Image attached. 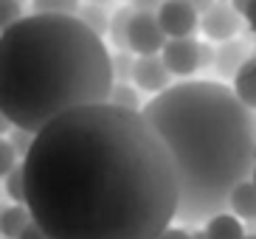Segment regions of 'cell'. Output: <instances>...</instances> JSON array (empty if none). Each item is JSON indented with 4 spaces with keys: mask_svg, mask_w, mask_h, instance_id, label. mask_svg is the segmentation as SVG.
<instances>
[{
    "mask_svg": "<svg viewBox=\"0 0 256 239\" xmlns=\"http://www.w3.org/2000/svg\"><path fill=\"white\" fill-rule=\"evenodd\" d=\"M26 206L48 239H158L178 220V169L141 110L76 107L34 132Z\"/></svg>",
    "mask_w": 256,
    "mask_h": 239,
    "instance_id": "6da1fadb",
    "label": "cell"
},
{
    "mask_svg": "<svg viewBox=\"0 0 256 239\" xmlns=\"http://www.w3.org/2000/svg\"><path fill=\"white\" fill-rule=\"evenodd\" d=\"M178 169V222L197 225L228 211V194L250 180L256 164V112L220 82H180L141 107Z\"/></svg>",
    "mask_w": 256,
    "mask_h": 239,
    "instance_id": "7a4b0ae2",
    "label": "cell"
},
{
    "mask_svg": "<svg viewBox=\"0 0 256 239\" xmlns=\"http://www.w3.org/2000/svg\"><path fill=\"white\" fill-rule=\"evenodd\" d=\"M116 79L104 40L74 14H28L0 34V112L40 132L76 107L104 104Z\"/></svg>",
    "mask_w": 256,
    "mask_h": 239,
    "instance_id": "3957f363",
    "label": "cell"
},
{
    "mask_svg": "<svg viewBox=\"0 0 256 239\" xmlns=\"http://www.w3.org/2000/svg\"><path fill=\"white\" fill-rule=\"evenodd\" d=\"M166 34L158 22V14L152 12H136L127 28V48L138 56H150V54H160L166 45Z\"/></svg>",
    "mask_w": 256,
    "mask_h": 239,
    "instance_id": "277c9868",
    "label": "cell"
},
{
    "mask_svg": "<svg viewBox=\"0 0 256 239\" xmlns=\"http://www.w3.org/2000/svg\"><path fill=\"white\" fill-rule=\"evenodd\" d=\"M242 20H245V17H242L228 0H214L203 14H200V28H203V34L208 40H214V42H226V40L236 37Z\"/></svg>",
    "mask_w": 256,
    "mask_h": 239,
    "instance_id": "5b68a950",
    "label": "cell"
},
{
    "mask_svg": "<svg viewBox=\"0 0 256 239\" xmlns=\"http://www.w3.org/2000/svg\"><path fill=\"white\" fill-rule=\"evenodd\" d=\"M160 60L172 76H192L200 70V42L192 37H172L166 40Z\"/></svg>",
    "mask_w": 256,
    "mask_h": 239,
    "instance_id": "8992f818",
    "label": "cell"
},
{
    "mask_svg": "<svg viewBox=\"0 0 256 239\" xmlns=\"http://www.w3.org/2000/svg\"><path fill=\"white\" fill-rule=\"evenodd\" d=\"M155 14H158L160 28H164V34L169 40L172 37H192L197 31V26H200V17H197L200 12L192 8L186 0H166Z\"/></svg>",
    "mask_w": 256,
    "mask_h": 239,
    "instance_id": "52a82bcc",
    "label": "cell"
},
{
    "mask_svg": "<svg viewBox=\"0 0 256 239\" xmlns=\"http://www.w3.org/2000/svg\"><path fill=\"white\" fill-rule=\"evenodd\" d=\"M132 82H136L138 90L158 96L166 88H172V74H169V68L164 65V60H160L158 54H150V56H138L136 60Z\"/></svg>",
    "mask_w": 256,
    "mask_h": 239,
    "instance_id": "ba28073f",
    "label": "cell"
},
{
    "mask_svg": "<svg viewBox=\"0 0 256 239\" xmlns=\"http://www.w3.org/2000/svg\"><path fill=\"white\" fill-rule=\"evenodd\" d=\"M250 56V48L248 42H242V40H226V42H220V48L214 51V68H217V74L228 82H234V76L242 70V65L248 62Z\"/></svg>",
    "mask_w": 256,
    "mask_h": 239,
    "instance_id": "9c48e42d",
    "label": "cell"
},
{
    "mask_svg": "<svg viewBox=\"0 0 256 239\" xmlns=\"http://www.w3.org/2000/svg\"><path fill=\"white\" fill-rule=\"evenodd\" d=\"M228 211H231L234 217L256 222V183L254 180H242V183H236L231 188V194H228Z\"/></svg>",
    "mask_w": 256,
    "mask_h": 239,
    "instance_id": "30bf717a",
    "label": "cell"
},
{
    "mask_svg": "<svg viewBox=\"0 0 256 239\" xmlns=\"http://www.w3.org/2000/svg\"><path fill=\"white\" fill-rule=\"evenodd\" d=\"M203 231L208 234V239H245L248 236L245 228H242V220L234 217L231 211H220V214L208 217Z\"/></svg>",
    "mask_w": 256,
    "mask_h": 239,
    "instance_id": "8fae6325",
    "label": "cell"
},
{
    "mask_svg": "<svg viewBox=\"0 0 256 239\" xmlns=\"http://www.w3.org/2000/svg\"><path fill=\"white\" fill-rule=\"evenodd\" d=\"M231 90L236 93V98H240L248 110L256 112V54H250L248 62L242 65V70L234 76V88Z\"/></svg>",
    "mask_w": 256,
    "mask_h": 239,
    "instance_id": "7c38bea8",
    "label": "cell"
},
{
    "mask_svg": "<svg viewBox=\"0 0 256 239\" xmlns=\"http://www.w3.org/2000/svg\"><path fill=\"white\" fill-rule=\"evenodd\" d=\"M31 222H34V220H31L28 206L14 202V206L3 208V217H0V234H3L6 239H20V234H23Z\"/></svg>",
    "mask_w": 256,
    "mask_h": 239,
    "instance_id": "4fadbf2b",
    "label": "cell"
},
{
    "mask_svg": "<svg viewBox=\"0 0 256 239\" xmlns=\"http://www.w3.org/2000/svg\"><path fill=\"white\" fill-rule=\"evenodd\" d=\"M132 14H136L132 6H121L110 14V28H107V34H110V42H113L116 51H130L127 48V28H130Z\"/></svg>",
    "mask_w": 256,
    "mask_h": 239,
    "instance_id": "5bb4252c",
    "label": "cell"
},
{
    "mask_svg": "<svg viewBox=\"0 0 256 239\" xmlns=\"http://www.w3.org/2000/svg\"><path fill=\"white\" fill-rule=\"evenodd\" d=\"M76 17H79V20L93 31V34H98V37H104L107 28H110V14H107V8L104 6H96V3H84V6H79Z\"/></svg>",
    "mask_w": 256,
    "mask_h": 239,
    "instance_id": "9a60e30c",
    "label": "cell"
},
{
    "mask_svg": "<svg viewBox=\"0 0 256 239\" xmlns=\"http://www.w3.org/2000/svg\"><path fill=\"white\" fill-rule=\"evenodd\" d=\"M110 104L116 107H127V110H141V98H138V90L130 88V82H116L113 90H110Z\"/></svg>",
    "mask_w": 256,
    "mask_h": 239,
    "instance_id": "2e32d148",
    "label": "cell"
},
{
    "mask_svg": "<svg viewBox=\"0 0 256 239\" xmlns=\"http://www.w3.org/2000/svg\"><path fill=\"white\" fill-rule=\"evenodd\" d=\"M34 14H74L79 12V0H31Z\"/></svg>",
    "mask_w": 256,
    "mask_h": 239,
    "instance_id": "e0dca14e",
    "label": "cell"
},
{
    "mask_svg": "<svg viewBox=\"0 0 256 239\" xmlns=\"http://www.w3.org/2000/svg\"><path fill=\"white\" fill-rule=\"evenodd\" d=\"M3 186H6V194L12 197V200L26 206V172H23V164H17L14 169L3 178Z\"/></svg>",
    "mask_w": 256,
    "mask_h": 239,
    "instance_id": "ac0fdd59",
    "label": "cell"
},
{
    "mask_svg": "<svg viewBox=\"0 0 256 239\" xmlns=\"http://www.w3.org/2000/svg\"><path fill=\"white\" fill-rule=\"evenodd\" d=\"M130 54H132V51H116L113 56H110V62H113V79H116V82H130V79H132L136 60H132Z\"/></svg>",
    "mask_w": 256,
    "mask_h": 239,
    "instance_id": "d6986e66",
    "label": "cell"
},
{
    "mask_svg": "<svg viewBox=\"0 0 256 239\" xmlns=\"http://www.w3.org/2000/svg\"><path fill=\"white\" fill-rule=\"evenodd\" d=\"M17 20H23V3L20 0H0V34L8 31Z\"/></svg>",
    "mask_w": 256,
    "mask_h": 239,
    "instance_id": "ffe728a7",
    "label": "cell"
},
{
    "mask_svg": "<svg viewBox=\"0 0 256 239\" xmlns=\"http://www.w3.org/2000/svg\"><path fill=\"white\" fill-rule=\"evenodd\" d=\"M8 144L14 146L17 155H28L31 144H34V132H28V130H20V127H12L8 130Z\"/></svg>",
    "mask_w": 256,
    "mask_h": 239,
    "instance_id": "44dd1931",
    "label": "cell"
},
{
    "mask_svg": "<svg viewBox=\"0 0 256 239\" xmlns=\"http://www.w3.org/2000/svg\"><path fill=\"white\" fill-rule=\"evenodd\" d=\"M17 166V152L8 144V138H0V178H6L12 169Z\"/></svg>",
    "mask_w": 256,
    "mask_h": 239,
    "instance_id": "7402d4cb",
    "label": "cell"
},
{
    "mask_svg": "<svg viewBox=\"0 0 256 239\" xmlns=\"http://www.w3.org/2000/svg\"><path fill=\"white\" fill-rule=\"evenodd\" d=\"M164 3L166 0H130V6L136 8V12H152V14H155Z\"/></svg>",
    "mask_w": 256,
    "mask_h": 239,
    "instance_id": "603a6c76",
    "label": "cell"
},
{
    "mask_svg": "<svg viewBox=\"0 0 256 239\" xmlns=\"http://www.w3.org/2000/svg\"><path fill=\"white\" fill-rule=\"evenodd\" d=\"M158 239H192V234H188L186 228H174V225H169Z\"/></svg>",
    "mask_w": 256,
    "mask_h": 239,
    "instance_id": "cb8c5ba5",
    "label": "cell"
},
{
    "mask_svg": "<svg viewBox=\"0 0 256 239\" xmlns=\"http://www.w3.org/2000/svg\"><path fill=\"white\" fill-rule=\"evenodd\" d=\"M20 239H48V234L42 231V228H40L37 222H31L28 228H26V231L20 234Z\"/></svg>",
    "mask_w": 256,
    "mask_h": 239,
    "instance_id": "d4e9b609",
    "label": "cell"
},
{
    "mask_svg": "<svg viewBox=\"0 0 256 239\" xmlns=\"http://www.w3.org/2000/svg\"><path fill=\"white\" fill-rule=\"evenodd\" d=\"M242 17H245V22H248V28L256 34V0H250L248 6H245V12H242Z\"/></svg>",
    "mask_w": 256,
    "mask_h": 239,
    "instance_id": "484cf974",
    "label": "cell"
},
{
    "mask_svg": "<svg viewBox=\"0 0 256 239\" xmlns=\"http://www.w3.org/2000/svg\"><path fill=\"white\" fill-rule=\"evenodd\" d=\"M208 65H214V51H211V45L200 42V70Z\"/></svg>",
    "mask_w": 256,
    "mask_h": 239,
    "instance_id": "4316f807",
    "label": "cell"
},
{
    "mask_svg": "<svg viewBox=\"0 0 256 239\" xmlns=\"http://www.w3.org/2000/svg\"><path fill=\"white\" fill-rule=\"evenodd\" d=\"M186 3H188V6H192V8H197L200 14H203V12H206V8L211 6V3H214V0H186Z\"/></svg>",
    "mask_w": 256,
    "mask_h": 239,
    "instance_id": "83f0119b",
    "label": "cell"
},
{
    "mask_svg": "<svg viewBox=\"0 0 256 239\" xmlns=\"http://www.w3.org/2000/svg\"><path fill=\"white\" fill-rule=\"evenodd\" d=\"M228 3H231V6L236 8V12H240V14H242V12H245V6H248L250 0H228Z\"/></svg>",
    "mask_w": 256,
    "mask_h": 239,
    "instance_id": "f1b7e54d",
    "label": "cell"
},
{
    "mask_svg": "<svg viewBox=\"0 0 256 239\" xmlns=\"http://www.w3.org/2000/svg\"><path fill=\"white\" fill-rule=\"evenodd\" d=\"M8 130H12V121H8L3 112H0V132H8Z\"/></svg>",
    "mask_w": 256,
    "mask_h": 239,
    "instance_id": "f546056e",
    "label": "cell"
},
{
    "mask_svg": "<svg viewBox=\"0 0 256 239\" xmlns=\"http://www.w3.org/2000/svg\"><path fill=\"white\" fill-rule=\"evenodd\" d=\"M88 3H96V6H104V8H107L110 3H113V0H88Z\"/></svg>",
    "mask_w": 256,
    "mask_h": 239,
    "instance_id": "4dcf8cb0",
    "label": "cell"
},
{
    "mask_svg": "<svg viewBox=\"0 0 256 239\" xmlns=\"http://www.w3.org/2000/svg\"><path fill=\"white\" fill-rule=\"evenodd\" d=\"M192 239H208V234H206V231H194V234H192Z\"/></svg>",
    "mask_w": 256,
    "mask_h": 239,
    "instance_id": "1f68e13d",
    "label": "cell"
},
{
    "mask_svg": "<svg viewBox=\"0 0 256 239\" xmlns=\"http://www.w3.org/2000/svg\"><path fill=\"white\" fill-rule=\"evenodd\" d=\"M250 180H254V183H256V164H254V174H250Z\"/></svg>",
    "mask_w": 256,
    "mask_h": 239,
    "instance_id": "d6a6232c",
    "label": "cell"
},
{
    "mask_svg": "<svg viewBox=\"0 0 256 239\" xmlns=\"http://www.w3.org/2000/svg\"><path fill=\"white\" fill-rule=\"evenodd\" d=\"M245 239H256V234H248V236H245Z\"/></svg>",
    "mask_w": 256,
    "mask_h": 239,
    "instance_id": "836d02e7",
    "label": "cell"
},
{
    "mask_svg": "<svg viewBox=\"0 0 256 239\" xmlns=\"http://www.w3.org/2000/svg\"><path fill=\"white\" fill-rule=\"evenodd\" d=\"M0 217H3V206H0Z\"/></svg>",
    "mask_w": 256,
    "mask_h": 239,
    "instance_id": "e575fe53",
    "label": "cell"
},
{
    "mask_svg": "<svg viewBox=\"0 0 256 239\" xmlns=\"http://www.w3.org/2000/svg\"><path fill=\"white\" fill-rule=\"evenodd\" d=\"M20 3H23V0H20Z\"/></svg>",
    "mask_w": 256,
    "mask_h": 239,
    "instance_id": "d590c367",
    "label": "cell"
}]
</instances>
